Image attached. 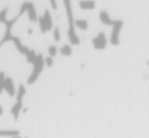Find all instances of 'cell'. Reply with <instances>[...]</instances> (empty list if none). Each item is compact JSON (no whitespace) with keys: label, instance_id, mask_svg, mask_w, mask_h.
<instances>
[{"label":"cell","instance_id":"obj_18","mask_svg":"<svg viewBox=\"0 0 149 138\" xmlns=\"http://www.w3.org/2000/svg\"><path fill=\"white\" fill-rule=\"evenodd\" d=\"M53 38H54V41L57 42V43L60 41V32H59V29H58V27H54Z\"/></svg>","mask_w":149,"mask_h":138},{"label":"cell","instance_id":"obj_5","mask_svg":"<svg viewBox=\"0 0 149 138\" xmlns=\"http://www.w3.org/2000/svg\"><path fill=\"white\" fill-rule=\"evenodd\" d=\"M92 44H93L94 48L96 50H104L107 45V39L105 37L104 33H99L97 37H95L92 40Z\"/></svg>","mask_w":149,"mask_h":138},{"label":"cell","instance_id":"obj_15","mask_svg":"<svg viewBox=\"0 0 149 138\" xmlns=\"http://www.w3.org/2000/svg\"><path fill=\"white\" fill-rule=\"evenodd\" d=\"M5 74L3 71H0V95L2 93L3 89H4V82H5Z\"/></svg>","mask_w":149,"mask_h":138},{"label":"cell","instance_id":"obj_2","mask_svg":"<svg viewBox=\"0 0 149 138\" xmlns=\"http://www.w3.org/2000/svg\"><path fill=\"white\" fill-rule=\"evenodd\" d=\"M44 65H45V58L43 57L42 54H37V58H36L35 63L33 64V71H32L31 75L28 78V84H33L36 82V80L39 77L40 73L43 71Z\"/></svg>","mask_w":149,"mask_h":138},{"label":"cell","instance_id":"obj_10","mask_svg":"<svg viewBox=\"0 0 149 138\" xmlns=\"http://www.w3.org/2000/svg\"><path fill=\"white\" fill-rule=\"evenodd\" d=\"M79 6L82 10H92L95 8V1H80Z\"/></svg>","mask_w":149,"mask_h":138},{"label":"cell","instance_id":"obj_4","mask_svg":"<svg viewBox=\"0 0 149 138\" xmlns=\"http://www.w3.org/2000/svg\"><path fill=\"white\" fill-rule=\"evenodd\" d=\"M124 27V21H116L114 25H112L111 35H110V43L113 46H118L120 44V33Z\"/></svg>","mask_w":149,"mask_h":138},{"label":"cell","instance_id":"obj_7","mask_svg":"<svg viewBox=\"0 0 149 138\" xmlns=\"http://www.w3.org/2000/svg\"><path fill=\"white\" fill-rule=\"evenodd\" d=\"M27 13H28V16H29L30 21L35 23V21H38L37 12H36V8H35V6H34L33 2H29V4H28Z\"/></svg>","mask_w":149,"mask_h":138},{"label":"cell","instance_id":"obj_16","mask_svg":"<svg viewBox=\"0 0 149 138\" xmlns=\"http://www.w3.org/2000/svg\"><path fill=\"white\" fill-rule=\"evenodd\" d=\"M7 10H8V7H5L4 9H2V10L0 11V23H5V21H7V19H6Z\"/></svg>","mask_w":149,"mask_h":138},{"label":"cell","instance_id":"obj_6","mask_svg":"<svg viewBox=\"0 0 149 138\" xmlns=\"http://www.w3.org/2000/svg\"><path fill=\"white\" fill-rule=\"evenodd\" d=\"M4 91H7L9 97H15L17 95V91H15V84H13V80L11 77H6L4 82Z\"/></svg>","mask_w":149,"mask_h":138},{"label":"cell","instance_id":"obj_24","mask_svg":"<svg viewBox=\"0 0 149 138\" xmlns=\"http://www.w3.org/2000/svg\"><path fill=\"white\" fill-rule=\"evenodd\" d=\"M13 138H22L21 136H15V137H13Z\"/></svg>","mask_w":149,"mask_h":138},{"label":"cell","instance_id":"obj_11","mask_svg":"<svg viewBox=\"0 0 149 138\" xmlns=\"http://www.w3.org/2000/svg\"><path fill=\"white\" fill-rule=\"evenodd\" d=\"M5 136V137H15V136H19V130H0V137Z\"/></svg>","mask_w":149,"mask_h":138},{"label":"cell","instance_id":"obj_22","mask_svg":"<svg viewBox=\"0 0 149 138\" xmlns=\"http://www.w3.org/2000/svg\"><path fill=\"white\" fill-rule=\"evenodd\" d=\"M28 33H29V34H30V35H31V34H32V33H33V30H32V29H30V30H29V31H28Z\"/></svg>","mask_w":149,"mask_h":138},{"label":"cell","instance_id":"obj_20","mask_svg":"<svg viewBox=\"0 0 149 138\" xmlns=\"http://www.w3.org/2000/svg\"><path fill=\"white\" fill-rule=\"evenodd\" d=\"M50 5H51L54 10L57 9V4H56V1H54V0H50Z\"/></svg>","mask_w":149,"mask_h":138},{"label":"cell","instance_id":"obj_9","mask_svg":"<svg viewBox=\"0 0 149 138\" xmlns=\"http://www.w3.org/2000/svg\"><path fill=\"white\" fill-rule=\"evenodd\" d=\"M23 101H17V103L13 105V109H11V114L13 115V118H15V121H17L19 117V113L23 110Z\"/></svg>","mask_w":149,"mask_h":138},{"label":"cell","instance_id":"obj_25","mask_svg":"<svg viewBox=\"0 0 149 138\" xmlns=\"http://www.w3.org/2000/svg\"><path fill=\"white\" fill-rule=\"evenodd\" d=\"M0 47H1V46H0Z\"/></svg>","mask_w":149,"mask_h":138},{"label":"cell","instance_id":"obj_19","mask_svg":"<svg viewBox=\"0 0 149 138\" xmlns=\"http://www.w3.org/2000/svg\"><path fill=\"white\" fill-rule=\"evenodd\" d=\"M53 58L51 57H46L45 58V65L47 66V67H52V65H53Z\"/></svg>","mask_w":149,"mask_h":138},{"label":"cell","instance_id":"obj_8","mask_svg":"<svg viewBox=\"0 0 149 138\" xmlns=\"http://www.w3.org/2000/svg\"><path fill=\"white\" fill-rule=\"evenodd\" d=\"M99 19H100V21L105 25H113L114 23H116V21L110 19L109 14H108L107 11H105V10H102L101 12H100Z\"/></svg>","mask_w":149,"mask_h":138},{"label":"cell","instance_id":"obj_12","mask_svg":"<svg viewBox=\"0 0 149 138\" xmlns=\"http://www.w3.org/2000/svg\"><path fill=\"white\" fill-rule=\"evenodd\" d=\"M26 87H24V84H19V89H17V101H23L24 97L26 95Z\"/></svg>","mask_w":149,"mask_h":138},{"label":"cell","instance_id":"obj_14","mask_svg":"<svg viewBox=\"0 0 149 138\" xmlns=\"http://www.w3.org/2000/svg\"><path fill=\"white\" fill-rule=\"evenodd\" d=\"M59 52H60V54H61L62 56H70V55H72V53L70 46V45H66V44L60 48Z\"/></svg>","mask_w":149,"mask_h":138},{"label":"cell","instance_id":"obj_17","mask_svg":"<svg viewBox=\"0 0 149 138\" xmlns=\"http://www.w3.org/2000/svg\"><path fill=\"white\" fill-rule=\"evenodd\" d=\"M57 47L56 46H50L49 48H48V53H49V57L53 58L54 56H56V54H57Z\"/></svg>","mask_w":149,"mask_h":138},{"label":"cell","instance_id":"obj_1","mask_svg":"<svg viewBox=\"0 0 149 138\" xmlns=\"http://www.w3.org/2000/svg\"><path fill=\"white\" fill-rule=\"evenodd\" d=\"M63 4L65 6V11H66V17H68V37L70 40L72 45H79L80 44V39L76 34L74 31V19L72 15V5H70V1L68 0H64Z\"/></svg>","mask_w":149,"mask_h":138},{"label":"cell","instance_id":"obj_21","mask_svg":"<svg viewBox=\"0 0 149 138\" xmlns=\"http://www.w3.org/2000/svg\"><path fill=\"white\" fill-rule=\"evenodd\" d=\"M3 115V107L1 105H0V116Z\"/></svg>","mask_w":149,"mask_h":138},{"label":"cell","instance_id":"obj_23","mask_svg":"<svg viewBox=\"0 0 149 138\" xmlns=\"http://www.w3.org/2000/svg\"><path fill=\"white\" fill-rule=\"evenodd\" d=\"M27 111H28V109H23V112H24V113H26Z\"/></svg>","mask_w":149,"mask_h":138},{"label":"cell","instance_id":"obj_3","mask_svg":"<svg viewBox=\"0 0 149 138\" xmlns=\"http://www.w3.org/2000/svg\"><path fill=\"white\" fill-rule=\"evenodd\" d=\"M38 21H39V27L40 31L42 34H45L47 32L51 31L52 27H53V21H52V16L51 13L48 9H46L45 12H44L43 16L38 17Z\"/></svg>","mask_w":149,"mask_h":138},{"label":"cell","instance_id":"obj_13","mask_svg":"<svg viewBox=\"0 0 149 138\" xmlns=\"http://www.w3.org/2000/svg\"><path fill=\"white\" fill-rule=\"evenodd\" d=\"M74 25L83 31H86L88 29V21L86 19H77L74 21Z\"/></svg>","mask_w":149,"mask_h":138}]
</instances>
